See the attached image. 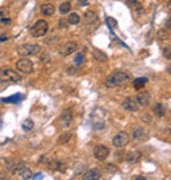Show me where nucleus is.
Instances as JSON below:
<instances>
[{
	"label": "nucleus",
	"instance_id": "3",
	"mask_svg": "<svg viewBox=\"0 0 171 180\" xmlns=\"http://www.w3.org/2000/svg\"><path fill=\"white\" fill-rule=\"evenodd\" d=\"M0 79L3 82H12V83H19L21 82V75L19 74L17 71H15L9 67H3L0 69Z\"/></svg>",
	"mask_w": 171,
	"mask_h": 180
},
{
	"label": "nucleus",
	"instance_id": "37",
	"mask_svg": "<svg viewBox=\"0 0 171 180\" xmlns=\"http://www.w3.org/2000/svg\"><path fill=\"white\" fill-rule=\"evenodd\" d=\"M143 121H147V122H150V119H149V115H143Z\"/></svg>",
	"mask_w": 171,
	"mask_h": 180
},
{
	"label": "nucleus",
	"instance_id": "27",
	"mask_svg": "<svg viewBox=\"0 0 171 180\" xmlns=\"http://www.w3.org/2000/svg\"><path fill=\"white\" fill-rule=\"evenodd\" d=\"M83 62H84V54L83 53H78V54H76V57H75V59H74L75 66L79 67V66L83 65Z\"/></svg>",
	"mask_w": 171,
	"mask_h": 180
},
{
	"label": "nucleus",
	"instance_id": "18",
	"mask_svg": "<svg viewBox=\"0 0 171 180\" xmlns=\"http://www.w3.org/2000/svg\"><path fill=\"white\" fill-rule=\"evenodd\" d=\"M141 159V153L140 151H130V153L126 154V162L130 163V164H136L138 163Z\"/></svg>",
	"mask_w": 171,
	"mask_h": 180
},
{
	"label": "nucleus",
	"instance_id": "14",
	"mask_svg": "<svg viewBox=\"0 0 171 180\" xmlns=\"http://www.w3.org/2000/svg\"><path fill=\"white\" fill-rule=\"evenodd\" d=\"M101 176V173L96 168H92V170H88L84 175H83V180H99Z\"/></svg>",
	"mask_w": 171,
	"mask_h": 180
},
{
	"label": "nucleus",
	"instance_id": "30",
	"mask_svg": "<svg viewBox=\"0 0 171 180\" xmlns=\"http://www.w3.org/2000/svg\"><path fill=\"white\" fill-rule=\"evenodd\" d=\"M158 37L161 38V40H166V38H169V29H161L158 32Z\"/></svg>",
	"mask_w": 171,
	"mask_h": 180
},
{
	"label": "nucleus",
	"instance_id": "19",
	"mask_svg": "<svg viewBox=\"0 0 171 180\" xmlns=\"http://www.w3.org/2000/svg\"><path fill=\"white\" fill-rule=\"evenodd\" d=\"M47 166L50 170H56V171H61V172H65L66 170V164L59 160H52V162H47Z\"/></svg>",
	"mask_w": 171,
	"mask_h": 180
},
{
	"label": "nucleus",
	"instance_id": "10",
	"mask_svg": "<svg viewBox=\"0 0 171 180\" xmlns=\"http://www.w3.org/2000/svg\"><path fill=\"white\" fill-rule=\"evenodd\" d=\"M132 138L137 142H142V141H145L147 138V133L145 132V129L141 128V126H136L133 129V132H132Z\"/></svg>",
	"mask_w": 171,
	"mask_h": 180
},
{
	"label": "nucleus",
	"instance_id": "40",
	"mask_svg": "<svg viewBox=\"0 0 171 180\" xmlns=\"http://www.w3.org/2000/svg\"><path fill=\"white\" fill-rule=\"evenodd\" d=\"M7 40H8V37H7V36H5V37H4V36L0 37V41H7Z\"/></svg>",
	"mask_w": 171,
	"mask_h": 180
},
{
	"label": "nucleus",
	"instance_id": "23",
	"mask_svg": "<svg viewBox=\"0 0 171 180\" xmlns=\"http://www.w3.org/2000/svg\"><path fill=\"white\" fill-rule=\"evenodd\" d=\"M71 11V3L70 2H63L59 5V13L61 15H67Z\"/></svg>",
	"mask_w": 171,
	"mask_h": 180
},
{
	"label": "nucleus",
	"instance_id": "13",
	"mask_svg": "<svg viewBox=\"0 0 171 180\" xmlns=\"http://www.w3.org/2000/svg\"><path fill=\"white\" fill-rule=\"evenodd\" d=\"M137 103H138V105L141 106H147L149 104H150V95H149V92H140L138 95H137Z\"/></svg>",
	"mask_w": 171,
	"mask_h": 180
},
{
	"label": "nucleus",
	"instance_id": "28",
	"mask_svg": "<svg viewBox=\"0 0 171 180\" xmlns=\"http://www.w3.org/2000/svg\"><path fill=\"white\" fill-rule=\"evenodd\" d=\"M20 99H21V93H17V95H13L12 97L3 99L2 101H3V103H16V101H19Z\"/></svg>",
	"mask_w": 171,
	"mask_h": 180
},
{
	"label": "nucleus",
	"instance_id": "8",
	"mask_svg": "<svg viewBox=\"0 0 171 180\" xmlns=\"http://www.w3.org/2000/svg\"><path fill=\"white\" fill-rule=\"evenodd\" d=\"M93 155L97 160H106L109 155V149L106 145H97L93 150Z\"/></svg>",
	"mask_w": 171,
	"mask_h": 180
},
{
	"label": "nucleus",
	"instance_id": "21",
	"mask_svg": "<svg viewBox=\"0 0 171 180\" xmlns=\"http://www.w3.org/2000/svg\"><path fill=\"white\" fill-rule=\"evenodd\" d=\"M92 55H93V57H95V59L99 61V62H106V61L108 59L107 54L104 53V52H101V50H99V49H93V50H92Z\"/></svg>",
	"mask_w": 171,
	"mask_h": 180
},
{
	"label": "nucleus",
	"instance_id": "17",
	"mask_svg": "<svg viewBox=\"0 0 171 180\" xmlns=\"http://www.w3.org/2000/svg\"><path fill=\"white\" fill-rule=\"evenodd\" d=\"M84 21L87 22L88 25H93V24H96V22L99 21V17H97V15L93 12V11H86Z\"/></svg>",
	"mask_w": 171,
	"mask_h": 180
},
{
	"label": "nucleus",
	"instance_id": "20",
	"mask_svg": "<svg viewBox=\"0 0 171 180\" xmlns=\"http://www.w3.org/2000/svg\"><path fill=\"white\" fill-rule=\"evenodd\" d=\"M153 113L157 117H163V116H164V113H166V109H164L163 104H161V103H157L155 105L153 106Z\"/></svg>",
	"mask_w": 171,
	"mask_h": 180
},
{
	"label": "nucleus",
	"instance_id": "35",
	"mask_svg": "<svg viewBox=\"0 0 171 180\" xmlns=\"http://www.w3.org/2000/svg\"><path fill=\"white\" fill-rule=\"evenodd\" d=\"M65 21H66V20H59V26H61V28H66V26L69 25V24H66Z\"/></svg>",
	"mask_w": 171,
	"mask_h": 180
},
{
	"label": "nucleus",
	"instance_id": "33",
	"mask_svg": "<svg viewBox=\"0 0 171 180\" xmlns=\"http://www.w3.org/2000/svg\"><path fill=\"white\" fill-rule=\"evenodd\" d=\"M11 21H12V20H11L9 17H3L2 20H0V24H2V25H9Z\"/></svg>",
	"mask_w": 171,
	"mask_h": 180
},
{
	"label": "nucleus",
	"instance_id": "5",
	"mask_svg": "<svg viewBox=\"0 0 171 180\" xmlns=\"http://www.w3.org/2000/svg\"><path fill=\"white\" fill-rule=\"evenodd\" d=\"M129 141H130V137H129L128 133H126V132H120L113 137L112 145L115 146V147H117V149H123L129 143Z\"/></svg>",
	"mask_w": 171,
	"mask_h": 180
},
{
	"label": "nucleus",
	"instance_id": "34",
	"mask_svg": "<svg viewBox=\"0 0 171 180\" xmlns=\"http://www.w3.org/2000/svg\"><path fill=\"white\" fill-rule=\"evenodd\" d=\"M107 171L108 172H116V171H117V167L113 166V164H108L107 166Z\"/></svg>",
	"mask_w": 171,
	"mask_h": 180
},
{
	"label": "nucleus",
	"instance_id": "26",
	"mask_svg": "<svg viewBox=\"0 0 171 180\" xmlns=\"http://www.w3.org/2000/svg\"><path fill=\"white\" fill-rule=\"evenodd\" d=\"M71 137H73V136H71L70 133H65V134H62V136L58 138V143L59 145H66L71 139Z\"/></svg>",
	"mask_w": 171,
	"mask_h": 180
},
{
	"label": "nucleus",
	"instance_id": "11",
	"mask_svg": "<svg viewBox=\"0 0 171 180\" xmlns=\"http://www.w3.org/2000/svg\"><path fill=\"white\" fill-rule=\"evenodd\" d=\"M123 108L129 112H137L138 110V103L134 97H126L123 101Z\"/></svg>",
	"mask_w": 171,
	"mask_h": 180
},
{
	"label": "nucleus",
	"instance_id": "4",
	"mask_svg": "<svg viewBox=\"0 0 171 180\" xmlns=\"http://www.w3.org/2000/svg\"><path fill=\"white\" fill-rule=\"evenodd\" d=\"M49 32V24L46 20H38L36 21V24L30 28V34L36 38L43 37Z\"/></svg>",
	"mask_w": 171,
	"mask_h": 180
},
{
	"label": "nucleus",
	"instance_id": "39",
	"mask_svg": "<svg viewBox=\"0 0 171 180\" xmlns=\"http://www.w3.org/2000/svg\"><path fill=\"white\" fill-rule=\"evenodd\" d=\"M134 180H147V179H146V178H143V176H137Z\"/></svg>",
	"mask_w": 171,
	"mask_h": 180
},
{
	"label": "nucleus",
	"instance_id": "25",
	"mask_svg": "<svg viewBox=\"0 0 171 180\" xmlns=\"http://www.w3.org/2000/svg\"><path fill=\"white\" fill-rule=\"evenodd\" d=\"M21 128H23V130H24V132H30L32 129L34 128V122H33L30 119H28V120H25V121L23 122Z\"/></svg>",
	"mask_w": 171,
	"mask_h": 180
},
{
	"label": "nucleus",
	"instance_id": "29",
	"mask_svg": "<svg viewBox=\"0 0 171 180\" xmlns=\"http://www.w3.org/2000/svg\"><path fill=\"white\" fill-rule=\"evenodd\" d=\"M162 53H163V57L166 59H171V45L164 46L163 50H162Z\"/></svg>",
	"mask_w": 171,
	"mask_h": 180
},
{
	"label": "nucleus",
	"instance_id": "41",
	"mask_svg": "<svg viewBox=\"0 0 171 180\" xmlns=\"http://www.w3.org/2000/svg\"><path fill=\"white\" fill-rule=\"evenodd\" d=\"M169 7H171V0H170V2H169Z\"/></svg>",
	"mask_w": 171,
	"mask_h": 180
},
{
	"label": "nucleus",
	"instance_id": "22",
	"mask_svg": "<svg viewBox=\"0 0 171 180\" xmlns=\"http://www.w3.org/2000/svg\"><path fill=\"white\" fill-rule=\"evenodd\" d=\"M67 22H69V25H78L80 22V16L78 13H70Z\"/></svg>",
	"mask_w": 171,
	"mask_h": 180
},
{
	"label": "nucleus",
	"instance_id": "9",
	"mask_svg": "<svg viewBox=\"0 0 171 180\" xmlns=\"http://www.w3.org/2000/svg\"><path fill=\"white\" fill-rule=\"evenodd\" d=\"M76 49H78V43L75 41H69L63 45L62 49H61V55H62V57H69V55H71L73 53L76 52Z\"/></svg>",
	"mask_w": 171,
	"mask_h": 180
},
{
	"label": "nucleus",
	"instance_id": "16",
	"mask_svg": "<svg viewBox=\"0 0 171 180\" xmlns=\"http://www.w3.org/2000/svg\"><path fill=\"white\" fill-rule=\"evenodd\" d=\"M40 11H41V13L43 16H47V17H49V16L54 15V12H56V7H54L53 4H50V3H45V4L41 5Z\"/></svg>",
	"mask_w": 171,
	"mask_h": 180
},
{
	"label": "nucleus",
	"instance_id": "12",
	"mask_svg": "<svg viewBox=\"0 0 171 180\" xmlns=\"http://www.w3.org/2000/svg\"><path fill=\"white\" fill-rule=\"evenodd\" d=\"M17 175L21 176V179H24V180H29V179L33 178V172L28 166H25L23 163V166H21L19 168V171H17Z\"/></svg>",
	"mask_w": 171,
	"mask_h": 180
},
{
	"label": "nucleus",
	"instance_id": "36",
	"mask_svg": "<svg viewBox=\"0 0 171 180\" xmlns=\"http://www.w3.org/2000/svg\"><path fill=\"white\" fill-rule=\"evenodd\" d=\"M76 2H78L80 5H86L87 4V0H76Z\"/></svg>",
	"mask_w": 171,
	"mask_h": 180
},
{
	"label": "nucleus",
	"instance_id": "43",
	"mask_svg": "<svg viewBox=\"0 0 171 180\" xmlns=\"http://www.w3.org/2000/svg\"><path fill=\"white\" fill-rule=\"evenodd\" d=\"M4 180H5V179H4Z\"/></svg>",
	"mask_w": 171,
	"mask_h": 180
},
{
	"label": "nucleus",
	"instance_id": "15",
	"mask_svg": "<svg viewBox=\"0 0 171 180\" xmlns=\"http://www.w3.org/2000/svg\"><path fill=\"white\" fill-rule=\"evenodd\" d=\"M126 5H128L133 12H138V13L143 12V7L138 0H126Z\"/></svg>",
	"mask_w": 171,
	"mask_h": 180
},
{
	"label": "nucleus",
	"instance_id": "1",
	"mask_svg": "<svg viewBox=\"0 0 171 180\" xmlns=\"http://www.w3.org/2000/svg\"><path fill=\"white\" fill-rule=\"evenodd\" d=\"M130 79V76L128 72H124V71H116L113 74L109 75L107 79H106V87L108 88H113V87H119V86H123Z\"/></svg>",
	"mask_w": 171,
	"mask_h": 180
},
{
	"label": "nucleus",
	"instance_id": "6",
	"mask_svg": "<svg viewBox=\"0 0 171 180\" xmlns=\"http://www.w3.org/2000/svg\"><path fill=\"white\" fill-rule=\"evenodd\" d=\"M16 69L23 74H32L33 72V62L28 58H21L16 62Z\"/></svg>",
	"mask_w": 171,
	"mask_h": 180
},
{
	"label": "nucleus",
	"instance_id": "42",
	"mask_svg": "<svg viewBox=\"0 0 171 180\" xmlns=\"http://www.w3.org/2000/svg\"><path fill=\"white\" fill-rule=\"evenodd\" d=\"M170 134H171V129H170Z\"/></svg>",
	"mask_w": 171,
	"mask_h": 180
},
{
	"label": "nucleus",
	"instance_id": "32",
	"mask_svg": "<svg viewBox=\"0 0 171 180\" xmlns=\"http://www.w3.org/2000/svg\"><path fill=\"white\" fill-rule=\"evenodd\" d=\"M66 72H67L69 75H75L76 72H78V69H76V66L75 67H69V69L66 70Z\"/></svg>",
	"mask_w": 171,
	"mask_h": 180
},
{
	"label": "nucleus",
	"instance_id": "38",
	"mask_svg": "<svg viewBox=\"0 0 171 180\" xmlns=\"http://www.w3.org/2000/svg\"><path fill=\"white\" fill-rule=\"evenodd\" d=\"M5 179V172H0V180H4Z\"/></svg>",
	"mask_w": 171,
	"mask_h": 180
},
{
	"label": "nucleus",
	"instance_id": "7",
	"mask_svg": "<svg viewBox=\"0 0 171 180\" xmlns=\"http://www.w3.org/2000/svg\"><path fill=\"white\" fill-rule=\"evenodd\" d=\"M73 112H71L70 109H66L62 112V115H61L59 117V124H61V128L63 129H69L71 126V124H73Z\"/></svg>",
	"mask_w": 171,
	"mask_h": 180
},
{
	"label": "nucleus",
	"instance_id": "2",
	"mask_svg": "<svg viewBox=\"0 0 171 180\" xmlns=\"http://www.w3.org/2000/svg\"><path fill=\"white\" fill-rule=\"evenodd\" d=\"M41 52V46L37 43H24V45H20L16 50L20 57L26 58V57H30V55H36Z\"/></svg>",
	"mask_w": 171,
	"mask_h": 180
},
{
	"label": "nucleus",
	"instance_id": "24",
	"mask_svg": "<svg viewBox=\"0 0 171 180\" xmlns=\"http://www.w3.org/2000/svg\"><path fill=\"white\" fill-rule=\"evenodd\" d=\"M146 83H147V78H137V79H134V82H133V86H134L136 89H138V88L145 86Z\"/></svg>",
	"mask_w": 171,
	"mask_h": 180
},
{
	"label": "nucleus",
	"instance_id": "31",
	"mask_svg": "<svg viewBox=\"0 0 171 180\" xmlns=\"http://www.w3.org/2000/svg\"><path fill=\"white\" fill-rule=\"evenodd\" d=\"M107 24L111 28H116V26H117V21H116L113 17H108L107 19Z\"/></svg>",
	"mask_w": 171,
	"mask_h": 180
}]
</instances>
